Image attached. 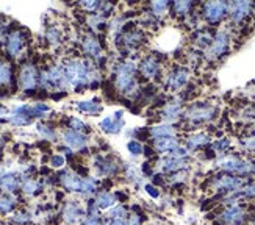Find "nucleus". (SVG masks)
<instances>
[{"instance_id": "20e7f679", "label": "nucleus", "mask_w": 255, "mask_h": 225, "mask_svg": "<svg viewBox=\"0 0 255 225\" xmlns=\"http://www.w3.org/2000/svg\"><path fill=\"white\" fill-rule=\"evenodd\" d=\"M216 114H218V108L212 104H207V102L193 104L183 111L185 119L190 123H193V125L213 120L216 117Z\"/></svg>"}, {"instance_id": "aec40b11", "label": "nucleus", "mask_w": 255, "mask_h": 225, "mask_svg": "<svg viewBox=\"0 0 255 225\" xmlns=\"http://www.w3.org/2000/svg\"><path fill=\"white\" fill-rule=\"evenodd\" d=\"M63 141L71 150H83L88 144V138L85 134L82 131H77L72 128L63 131Z\"/></svg>"}, {"instance_id": "49530a36", "label": "nucleus", "mask_w": 255, "mask_h": 225, "mask_svg": "<svg viewBox=\"0 0 255 225\" xmlns=\"http://www.w3.org/2000/svg\"><path fill=\"white\" fill-rule=\"evenodd\" d=\"M80 6L85 9V11H90V13H99V9L102 6V2H94V0H86V2H82Z\"/></svg>"}, {"instance_id": "f257e3e1", "label": "nucleus", "mask_w": 255, "mask_h": 225, "mask_svg": "<svg viewBox=\"0 0 255 225\" xmlns=\"http://www.w3.org/2000/svg\"><path fill=\"white\" fill-rule=\"evenodd\" d=\"M101 80L97 69L85 60H71L64 66V88L79 91L82 88H96Z\"/></svg>"}, {"instance_id": "a18cd8bd", "label": "nucleus", "mask_w": 255, "mask_h": 225, "mask_svg": "<svg viewBox=\"0 0 255 225\" xmlns=\"http://www.w3.org/2000/svg\"><path fill=\"white\" fill-rule=\"evenodd\" d=\"M241 145H243V149H245V150L254 152L255 150V133H251V134H248V136L243 138Z\"/></svg>"}, {"instance_id": "a878e982", "label": "nucleus", "mask_w": 255, "mask_h": 225, "mask_svg": "<svg viewBox=\"0 0 255 225\" xmlns=\"http://www.w3.org/2000/svg\"><path fill=\"white\" fill-rule=\"evenodd\" d=\"M20 188V178L16 172H5L0 178V189L5 194H13Z\"/></svg>"}, {"instance_id": "5701e85b", "label": "nucleus", "mask_w": 255, "mask_h": 225, "mask_svg": "<svg viewBox=\"0 0 255 225\" xmlns=\"http://www.w3.org/2000/svg\"><path fill=\"white\" fill-rule=\"evenodd\" d=\"M82 49L88 56H91V58H94V60H101L102 55H104L101 42H99V39L96 36H91V35H85L83 36Z\"/></svg>"}, {"instance_id": "7c9ffc66", "label": "nucleus", "mask_w": 255, "mask_h": 225, "mask_svg": "<svg viewBox=\"0 0 255 225\" xmlns=\"http://www.w3.org/2000/svg\"><path fill=\"white\" fill-rule=\"evenodd\" d=\"M126 180L127 182L133 186V188H139V185L142 183V172H141V169H138L136 166H133V164H127L126 166Z\"/></svg>"}, {"instance_id": "de8ad7c7", "label": "nucleus", "mask_w": 255, "mask_h": 225, "mask_svg": "<svg viewBox=\"0 0 255 225\" xmlns=\"http://www.w3.org/2000/svg\"><path fill=\"white\" fill-rule=\"evenodd\" d=\"M229 147H230V141L229 139H218L212 145L213 152H218V153H224Z\"/></svg>"}, {"instance_id": "8fccbe9b", "label": "nucleus", "mask_w": 255, "mask_h": 225, "mask_svg": "<svg viewBox=\"0 0 255 225\" xmlns=\"http://www.w3.org/2000/svg\"><path fill=\"white\" fill-rule=\"evenodd\" d=\"M144 213L142 215H138V213H131V215H128V218L126 219L127 225H144Z\"/></svg>"}, {"instance_id": "5fc2aeb1", "label": "nucleus", "mask_w": 255, "mask_h": 225, "mask_svg": "<svg viewBox=\"0 0 255 225\" xmlns=\"http://www.w3.org/2000/svg\"><path fill=\"white\" fill-rule=\"evenodd\" d=\"M71 127H72V130H77V131H82L86 125L82 122V120H79L77 117H74L72 120H71Z\"/></svg>"}, {"instance_id": "6e6552de", "label": "nucleus", "mask_w": 255, "mask_h": 225, "mask_svg": "<svg viewBox=\"0 0 255 225\" xmlns=\"http://www.w3.org/2000/svg\"><path fill=\"white\" fill-rule=\"evenodd\" d=\"M248 219V213L245 207L240 204L229 205L221 215L218 216V222L221 225H243Z\"/></svg>"}, {"instance_id": "c85d7f7f", "label": "nucleus", "mask_w": 255, "mask_h": 225, "mask_svg": "<svg viewBox=\"0 0 255 225\" xmlns=\"http://www.w3.org/2000/svg\"><path fill=\"white\" fill-rule=\"evenodd\" d=\"M75 107L80 112H85V114H90V116L101 114L102 110H104V105L99 102L97 99H94V100H80V102L75 104Z\"/></svg>"}, {"instance_id": "72a5a7b5", "label": "nucleus", "mask_w": 255, "mask_h": 225, "mask_svg": "<svg viewBox=\"0 0 255 225\" xmlns=\"http://www.w3.org/2000/svg\"><path fill=\"white\" fill-rule=\"evenodd\" d=\"M150 14L152 16H155L158 20L161 19V17H164L166 16V13L171 9V3L169 2H164V0H161V2H152L150 3Z\"/></svg>"}, {"instance_id": "1a4fd4ad", "label": "nucleus", "mask_w": 255, "mask_h": 225, "mask_svg": "<svg viewBox=\"0 0 255 225\" xmlns=\"http://www.w3.org/2000/svg\"><path fill=\"white\" fill-rule=\"evenodd\" d=\"M229 14V3L208 2L202 6V16L210 25H216Z\"/></svg>"}, {"instance_id": "79ce46f5", "label": "nucleus", "mask_w": 255, "mask_h": 225, "mask_svg": "<svg viewBox=\"0 0 255 225\" xmlns=\"http://www.w3.org/2000/svg\"><path fill=\"white\" fill-rule=\"evenodd\" d=\"M38 133L46 139H55V138H57V133H55L53 127L44 125V123H38Z\"/></svg>"}, {"instance_id": "39448f33", "label": "nucleus", "mask_w": 255, "mask_h": 225, "mask_svg": "<svg viewBox=\"0 0 255 225\" xmlns=\"http://www.w3.org/2000/svg\"><path fill=\"white\" fill-rule=\"evenodd\" d=\"M245 185H248V180L245 177L232 175V174H219L210 180V186L213 191H221V193H235L241 189Z\"/></svg>"}, {"instance_id": "bf43d9fd", "label": "nucleus", "mask_w": 255, "mask_h": 225, "mask_svg": "<svg viewBox=\"0 0 255 225\" xmlns=\"http://www.w3.org/2000/svg\"><path fill=\"white\" fill-rule=\"evenodd\" d=\"M2 175H3V172H2V169H0V178H2Z\"/></svg>"}, {"instance_id": "37998d69", "label": "nucleus", "mask_w": 255, "mask_h": 225, "mask_svg": "<svg viewBox=\"0 0 255 225\" xmlns=\"http://www.w3.org/2000/svg\"><path fill=\"white\" fill-rule=\"evenodd\" d=\"M142 189H144V193H146L150 199H153V200H158L160 197H161V191H160V188L158 186H155V185H152V183H146L142 186Z\"/></svg>"}, {"instance_id": "3c124183", "label": "nucleus", "mask_w": 255, "mask_h": 225, "mask_svg": "<svg viewBox=\"0 0 255 225\" xmlns=\"http://www.w3.org/2000/svg\"><path fill=\"white\" fill-rule=\"evenodd\" d=\"M49 164H50V167H53V169H61V167L66 164V160H64V156H63V155H53L52 158L49 160Z\"/></svg>"}, {"instance_id": "393cba45", "label": "nucleus", "mask_w": 255, "mask_h": 225, "mask_svg": "<svg viewBox=\"0 0 255 225\" xmlns=\"http://www.w3.org/2000/svg\"><path fill=\"white\" fill-rule=\"evenodd\" d=\"M177 128L172 123H157L149 128V136L155 139H161V138H177Z\"/></svg>"}, {"instance_id": "f03ea898", "label": "nucleus", "mask_w": 255, "mask_h": 225, "mask_svg": "<svg viewBox=\"0 0 255 225\" xmlns=\"http://www.w3.org/2000/svg\"><path fill=\"white\" fill-rule=\"evenodd\" d=\"M138 64L131 60H126L116 66L115 71V88L116 91L126 96H131L133 91H138L139 86L136 82Z\"/></svg>"}, {"instance_id": "0eeeda50", "label": "nucleus", "mask_w": 255, "mask_h": 225, "mask_svg": "<svg viewBox=\"0 0 255 225\" xmlns=\"http://www.w3.org/2000/svg\"><path fill=\"white\" fill-rule=\"evenodd\" d=\"M229 49H230V35L226 30H221L216 33L213 42L210 44V47L205 50V58L210 61H215L221 58L223 55H226Z\"/></svg>"}, {"instance_id": "4be33fe9", "label": "nucleus", "mask_w": 255, "mask_h": 225, "mask_svg": "<svg viewBox=\"0 0 255 225\" xmlns=\"http://www.w3.org/2000/svg\"><path fill=\"white\" fill-rule=\"evenodd\" d=\"M31 119H33V111L31 107L27 104L16 107L9 116V122L14 123V125H28Z\"/></svg>"}, {"instance_id": "c756f323", "label": "nucleus", "mask_w": 255, "mask_h": 225, "mask_svg": "<svg viewBox=\"0 0 255 225\" xmlns=\"http://www.w3.org/2000/svg\"><path fill=\"white\" fill-rule=\"evenodd\" d=\"M177 147H180V142L177 138H161V139H155L153 141V149L157 153H166L169 155L174 152Z\"/></svg>"}, {"instance_id": "58836bf2", "label": "nucleus", "mask_w": 255, "mask_h": 225, "mask_svg": "<svg viewBox=\"0 0 255 225\" xmlns=\"http://www.w3.org/2000/svg\"><path fill=\"white\" fill-rule=\"evenodd\" d=\"M107 219H127L128 218V208L123 204H118L113 208H110L107 211Z\"/></svg>"}, {"instance_id": "ea45409f", "label": "nucleus", "mask_w": 255, "mask_h": 225, "mask_svg": "<svg viewBox=\"0 0 255 225\" xmlns=\"http://www.w3.org/2000/svg\"><path fill=\"white\" fill-rule=\"evenodd\" d=\"M127 150H128V153L133 156V158H138V156L144 155V145L136 139H130L127 142Z\"/></svg>"}, {"instance_id": "bb28decb", "label": "nucleus", "mask_w": 255, "mask_h": 225, "mask_svg": "<svg viewBox=\"0 0 255 225\" xmlns=\"http://www.w3.org/2000/svg\"><path fill=\"white\" fill-rule=\"evenodd\" d=\"M94 202H96V207L101 211H108L110 208L118 205V199L115 193H110V191H99L94 197Z\"/></svg>"}, {"instance_id": "f8f14e48", "label": "nucleus", "mask_w": 255, "mask_h": 225, "mask_svg": "<svg viewBox=\"0 0 255 225\" xmlns=\"http://www.w3.org/2000/svg\"><path fill=\"white\" fill-rule=\"evenodd\" d=\"M39 82L44 88H64V67L63 66H52L50 69L42 72Z\"/></svg>"}, {"instance_id": "864d4df0", "label": "nucleus", "mask_w": 255, "mask_h": 225, "mask_svg": "<svg viewBox=\"0 0 255 225\" xmlns=\"http://www.w3.org/2000/svg\"><path fill=\"white\" fill-rule=\"evenodd\" d=\"M82 225H105L101 219V216L99 218H91V216H85V219L82 221Z\"/></svg>"}, {"instance_id": "603ef678", "label": "nucleus", "mask_w": 255, "mask_h": 225, "mask_svg": "<svg viewBox=\"0 0 255 225\" xmlns=\"http://www.w3.org/2000/svg\"><path fill=\"white\" fill-rule=\"evenodd\" d=\"M152 166H153V164H150L149 161H144V163H142V166H141V172H142V175H146V177L152 178V177L155 175L153 167H152Z\"/></svg>"}, {"instance_id": "a19ab883", "label": "nucleus", "mask_w": 255, "mask_h": 225, "mask_svg": "<svg viewBox=\"0 0 255 225\" xmlns=\"http://www.w3.org/2000/svg\"><path fill=\"white\" fill-rule=\"evenodd\" d=\"M31 221V215L27 211H16L13 216H11V222L17 224V225H25Z\"/></svg>"}, {"instance_id": "2f4dec72", "label": "nucleus", "mask_w": 255, "mask_h": 225, "mask_svg": "<svg viewBox=\"0 0 255 225\" xmlns=\"http://www.w3.org/2000/svg\"><path fill=\"white\" fill-rule=\"evenodd\" d=\"M20 189H22V193H24L25 196H38L41 191H42V185L38 182V180L35 178H24L22 180V183H20Z\"/></svg>"}, {"instance_id": "7ed1b4c3", "label": "nucleus", "mask_w": 255, "mask_h": 225, "mask_svg": "<svg viewBox=\"0 0 255 225\" xmlns=\"http://www.w3.org/2000/svg\"><path fill=\"white\" fill-rule=\"evenodd\" d=\"M215 166L226 174L246 177L255 174V161L241 158L238 155H223L215 161Z\"/></svg>"}, {"instance_id": "4d7b16f0", "label": "nucleus", "mask_w": 255, "mask_h": 225, "mask_svg": "<svg viewBox=\"0 0 255 225\" xmlns=\"http://www.w3.org/2000/svg\"><path fill=\"white\" fill-rule=\"evenodd\" d=\"M6 112H8V110L2 105V104H0V116H3V114H6Z\"/></svg>"}, {"instance_id": "ddd939ff", "label": "nucleus", "mask_w": 255, "mask_h": 225, "mask_svg": "<svg viewBox=\"0 0 255 225\" xmlns=\"http://www.w3.org/2000/svg\"><path fill=\"white\" fill-rule=\"evenodd\" d=\"M155 167L160 169L161 174H164V175H172L177 172L186 171V169L190 167V164H188V160H179V158H174V156L166 155L157 161Z\"/></svg>"}, {"instance_id": "b1692460", "label": "nucleus", "mask_w": 255, "mask_h": 225, "mask_svg": "<svg viewBox=\"0 0 255 225\" xmlns=\"http://www.w3.org/2000/svg\"><path fill=\"white\" fill-rule=\"evenodd\" d=\"M160 114H161V119L164 120V123H172L183 116V107L180 102H168L161 108Z\"/></svg>"}, {"instance_id": "9d476101", "label": "nucleus", "mask_w": 255, "mask_h": 225, "mask_svg": "<svg viewBox=\"0 0 255 225\" xmlns=\"http://www.w3.org/2000/svg\"><path fill=\"white\" fill-rule=\"evenodd\" d=\"M138 71L146 80H155L161 74V61L155 55H146L144 58L138 63Z\"/></svg>"}, {"instance_id": "4c0bfd02", "label": "nucleus", "mask_w": 255, "mask_h": 225, "mask_svg": "<svg viewBox=\"0 0 255 225\" xmlns=\"http://www.w3.org/2000/svg\"><path fill=\"white\" fill-rule=\"evenodd\" d=\"M16 208V200L9 194H0V215H8L13 213Z\"/></svg>"}, {"instance_id": "2eb2a0df", "label": "nucleus", "mask_w": 255, "mask_h": 225, "mask_svg": "<svg viewBox=\"0 0 255 225\" xmlns=\"http://www.w3.org/2000/svg\"><path fill=\"white\" fill-rule=\"evenodd\" d=\"M61 216L63 221L68 224V225H77V224H82V221L85 219V210L82 208V205L79 204L77 200H69L66 202L63 211H61Z\"/></svg>"}, {"instance_id": "dca6fc26", "label": "nucleus", "mask_w": 255, "mask_h": 225, "mask_svg": "<svg viewBox=\"0 0 255 225\" xmlns=\"http://www.w3.org/2000/svg\"><path fill=\"white\" fill-rule=\"evenodd\" d=\"M124 111L118 110L115 111L113 116H107L104 117L101 122H99V127H101L102 131H105L107 134H118L121 133V130L124 128Z\"/></svg>"}, {"instance_id": "423d86ee", "label": "nucleus", "mask_w": 255, "mask_h": 225, "mask_svg": "<svg viewBox=\"0 0 255 225\" xmlns=\"http://www.w3.org/2000/svg\"><path fill=\"white\" fill-rule=\"evenodd\" d=\"M190 83V71L183 66H175L164 77V88L171 93H179Z\"/></svg>"}, {"instance_id": "c9c22d12", "label": "nucleus", "mask_w": 255, "mask_h": 225, "mask_svg": "<svg viewBox=\"0 0 255 225\" xmlns=\"http://www.w3.org/2000/svg\"><path fill=\"white\" fill-rule=\"evenodd\" d=\"M193 9L191 2H174L171 3V11L175 17H186L190 14V11Z\"/></svg>"}, {"instance_id": "6e6d98bb", "label": "nucleus", "mask_w": 255, "mask_h": 225, "mask_svg": "<svg viewBox=\"0 0 255 225\" xmlns=\"http://www.w3.org/2000/svg\"><path fill=\"white\" fill-rule=\"evenodd\" d=\"M105 225H127L126 219H108Z\"/></svg>"}, {"instance_id": "f3484780", "label": "nucleus", "mask_w": 255, "mask_h": 225, "mask_svg": "<svg viewBox=\"0 0 255 225\" xmlns=\"http://www.w3.org/2000/svg\"><path fill=\"white\" fill-rule=\"evenodd\" d=\"M254 5L251 2H234L229 3V16L234 24H241L252 14Z\"/></svg>"}, {"instance_id": "6ab92c4d", "label": "nucleus", "mask_w": 255, "mask_h": 225, "mask_svg": "<svg viewBox=\"0 0 255 225\" xmlns=\"http://www.w3.org/2000/svg\"><path fill=\"white\" fill-rule=\"evenodd\" d=\"M60 185L69 191V193H82V183H83V177L79 175L74 171H64L60 174Z\"/></svg>"}, {"instance_id": "a211bd4d", "label": "nucleus", "mask_w": 255, "mask_h": 225, "mask_svg": "<svg viewBox=\"0 0 255 225\" xmlns=\"http://www.w3.org/2000/svg\"><path fill=\"white\" fill-rule=\"evenodd\" d=\"M24 46H25V38L20 30H13L5 38V49L9 56H19L22 50H24Z\"/></svg>"}, {"instance_id": "c03bdc74", "label": "nucleus", "mask_w": 255, "mask_h": 225, "mask_svg": "<svg viewBox=\"0 0 255 225\" xmlns=\"http://www.w3.org/2000/svg\"><path fill=\"white\" fill-rule=\"evenodd\" d=\"M31 111H33V117H41V116L46 114V112H49L50 108H49V105H46V104L38 102V104H35V105H31Z\"/></svg>"}, {"instance_id": "cd10ccee", "label": "nucleus", "mask_w": 255, "mask_h": 225, "mask_svg": "<svg viewBox=\"0 0 255 225\" xmlns=\"http://www.w3.org/2000/svg\"><path fill=\"white\" fill-rule=\"evenodd\" d=\"M207 144H210V136L204 131H196V133H191L190 136L186 138V145L185 147L188 150H197L201 147H205Z\"/></svg>"}, {"instance_id": "13d9d810", "label": "nucleus", "mask_w": 255, "mask_h": 225, "mask_svg": "<svg viewBox=\"0 0 255 225\" xmlns=\"http://www.w3.org/2000/svg\"><path fill=\"white\" fill-rule=\"evenodd\" d=\"M3 142H5V139H3V138H2V136H0V145H2V144H3Z\"/></svg>"}, {"instance_id": "f704fd0d", "label": "nucleus", "mask_w": 255, "mask_h": 225, "mask_svg": "<svg viewBox=\"0 0 255 225\" xmlns=\"http://www.w3.org/2000/svg\"><path fill=\"white\" fill-rule=\"evenodd\" d=\"M99 188V180L96 177L86 175L83 177V183H82V196H93Z\"/></svg>"}, {"instance_id": "473e14b6", "label": "nucleus", "mask_w": 255, "mask_h": 225, "mask_svg": "<svg viewBox=\"0 0 255 225\" xmlns=\"http://www.w3.org/2000/svg\"><path fill=\"white\" fill-rule=\"evenodd\" d=\"M213 38H215V35L208 28L197 30L194 33V44L197 47H201V49H208L210 44L213 42Z\"/></svg>"}, {"instance_id": "4468645a", "label": "nucleus", "mask_w": 255, "mask_h": 225, "mask_svg": "<svg viewBox=\"0 0 255 225\" xmlns=\"http://www.w3.org/2000/svg\"><path fill=\"white\" fill-rule=\"evenodd\" d=\"M93 167L94 172L102 178H113L119 172V164H116V161L108 158V156H102V155L96 156Z\"/></svg>"}, {"instance_id": "412c9836", "label": "nucleus", "mask_w": 255, "mask_h": 225, "mask_svg": "<svg viewBox=\"0 0 255 225\" xmlns=\"http://www.w3.org/2000/svg\"><path fill=\"white\" fill-rule=\"evenodd\" d=\"M121 39H123V46H126L128 50H136L139 46H142L144 41H146V36L144 33L138 28H131L128 31H124L121 35Z\"/></svg>"}, {"instance_id": "9b49d317", "label": "nucleus", "mask_w": 255, "mask_h": 225, "mask_svg": "<svg viewBox=\"0 0 255 225\" xmlns=\"http://www.w3.org/2000/svg\"><path fill=\"white\" fill-rule=\"evenodd\" d=\"M39 82V74L31 63H27L19 71V88L22 91H35Z\"/></svg>"}, {"instance_id": "e433bc0d", "label": "nucleus", "mask_w": 255, "mask_h": 225, "mask_svg": "<svg viewBox=\"0 0 255 225\" xmlns=\"http://www.w3.org/2000/svg\"><path fill=\"white\" fill-rule=\"evenodd\" d=\"M13 80V71L8 61L0 60V86H8Z\"/></svg>"}, {"instance_id": "09e8293b", "label": "nucleus", "mask_w": 255, "mask_h": 225, "mask_svg": "<svg viewBox=\"0 0 255 225\" xmlns=\"http://www.w3.org/2000/svg\"><path fill=\"white\" fill-rule=\"evenodd\" d=\"M46 38H47L49 42H52V44H58V42L61 41V33H60V30H58L57 27H50V28L47 30Z\"/></svg>"}]
</instances>
